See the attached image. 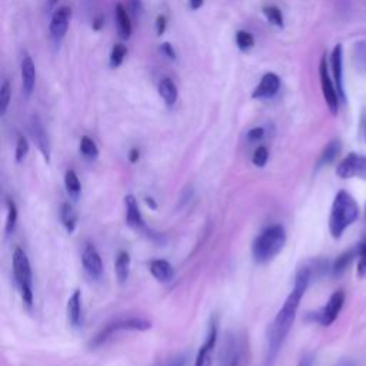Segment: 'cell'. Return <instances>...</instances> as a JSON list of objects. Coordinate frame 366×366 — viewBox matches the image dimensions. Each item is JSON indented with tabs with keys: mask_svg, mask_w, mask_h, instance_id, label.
I'll use <instances>...</instances> for the list:
<instances>
[{
	"mask_svg": "<svg viewBox=\"0 0 366 366\" xmlns=\"http://www.w3.org/2000/svg\"><path fill=\"white\" fill-rule=\"evenodd\" d=\"M313 276H315V273H313L310 262H307L306 265H303L302 268L298 269L292 292L289 293V296L286 298L280 310L278 312V315L275 316V319L272 320V323L268 327L266 336H268V365L269 366L275 362L285 339L288 337V335L292 329L300 300H302L310 280L313 279Z\"/></svg>",
	"mask_w": 366,
	"mask_h": 366,
	"instance_id": "obj_1",
	"label": "cell"
},
{
	"mask_svg": "<svg viewBox=\"0 0 366 366\" xmlns=\"http://www.w3.org/2000/svg\"><path fill=\"white\" fill-rule=\"evenodd\" d=\"M357 218H359V208L353 196L346 190L337 192L333 199L330 216H329V232L332 238L339 239L343 235V232L352 223H355Z\"/></svg>",
	"mask_w": 366,
	"mask_h": 366,
	"instance_id": "obj_2",
	"label": "cell"
},
{
	"mask_svg": "<svg viewBox=\"0 0 366 366\" xmlns=\"http://www.w3.org/2000/svg\"><path fill=\"white\" fill-rule=\"evenodd\" d=\"M286 243V232L282 225L266 228L253 242L252 255L258 263H268L275 259Z\"/></svg>",
	"mask_w": 366,
	"mask_h": 366,
	"instance_id": "obj_3",
	"label": "cell"
},
{
	"mask_svg": "<svg viewBox=\"0 0 366 366\" xmlns=\"http://www.w3.org/2000/svg\"><path fill=\"white\" fill-rule=\"evenodd\" d=\"M248 339L242 333L230 332L225 336L220 349V366H245L248 362Z\"/></svg>",
	"mask_w": 366,
	"mask_h": 366,
	"instance_id": "obj_4",
	"label": "cell"
},
{
	"mask_svg": "<svg viewBox=\"0 0 366 366\" xmlns=\"http://www.w3.org/2000/svg\"><path fill=\"white\" fill-rule=\"evenodd\" d=\"M14 275L24 302L28 306H32L34 303L32 268H31L29 258L22 248H16L14 252Z\"/></svg>",
	"mask_w": 366,
	"mask_h": 366,
	"instance_id": "obj_5",
	"label": "cell"
},
{
	"mask_svg": "<svg viewBox=\"0 0 366 366\" xmlns=\"http://www.w3.org/2000/svg\"><path fill=\"white\" fill-rule=\"evenodd\" d=\"M152 327V322L143 319V317H128V319H118L109 325H106L89 343L91 347L96 349L102 345H105L111 337H113L118 332L122 330H139L145 332Z\"/></svg>",
	"mask_w": 366,
	"mask_h": 366,
	"instance_id": "obj_6",
	"label": "cell"
},
{
	"mask_svg": "<svg viewBox=\"0 0 366 366\" xmlns=\"http://www.w3.org/2000/svg\"><path fill=\"white\" fill-rule=\"evenodd\" d=\"M319 79H320L322 93H323V98H325V102H326V106H327L329 112L332 115H337L340 98L337 95L335 82L330 78L327 62H326V56H323L320 59V63H319Z\"/></svg>",
	"mask_w": 366,
	"mask_h": 366,
	"instance_id": "obj_7",
	"label": "cell"
},
{
	"mask_svg": "<svg viewBox=\"0 0 366 366\" xmlns=\"http://www.w3.org/2000/svg\"><path fill=\"white\" fill-rule=\"evenodd\" d=\"M336 175L342 179L360 178L366 179V156L349 153L336 168Z\"/></svg>",
	"mask_w": 366,
	"mask_h": 366,
	"instance_id": "obj_8",
	"label": "cell"
},
{
	"mask_svg": "<svg viewBox=\"0 0 366 366\" xmlns=\"http://www.w3.org/2000/svg\"><path fill=\"white\" fill-rule=\"evenodd\" d=\"M343 303H345V292L343 290L333 292L329 300L326 302V305L322 307V310L316 313L315 320L322 326H330L336 320L337 315L340 313Z\"/></svg>",
	"mask_w": 366,
	"mask_h": 366,
	"instance_id": "obj_9",
	"label": "cell"
},
{
	"mask_svg": "<svg viewBox=\"0 0 366 366\" xmlns=\"http://www.w3.org/2000/svg\"><path fill=\"white\" fill-rule=\"evenodd\" d=\"M28 129H29V133L34 139V142L36 143L39 152L42 153V156L45 158L46 162H51V141H49V135L41 121L39 116L34 115L29 121V125H28Z\"/></svg>",
	"mask_w": 366,
	"mask_h": 366,
	"instance_id": "obj_10",
	"label": "cell"
},
{
	"mask_svg": "<svg viewBox=\"0 0 366 366\" xmlns=\"http://www.w3.org/2000/svg\"><path fill=\"white\" fill-rule=\"evenodd\" d=\"M71 21H72V9L69 6H61L54 12L49 24V32H51V38L56 44H59L65 38L69 29Z\"/></svg>",
	"mask_w": 366,
	"mask_h": 366,
	"instance_id": "obj_11",
	"label": "cell"
},
{
	"mask_svg": "<svg viewBox=\"0 0 366 366\" xmlns=\"http://www.w3.org/2000/svg\"><path fill=\"white\" fill-rule=\"evenodd\" d=\"M21 75H22V89L26 99L34 95L36 86V66L29 55V52L24 51L21 56Z\"/></svg>",
	"mask_w": 366,
	"mask_h": 366,
	"instance_id": "obj_12",
	"label": "cell"
},
{
	"mask_svg": "<svg viewBox=\"0 0 366 366\" xmlns=\"http://www.w3.org/2000/svg\"><path fill=\"white\" fill-rule=\"evenodd\" d=\"M218 340V320L213 317L210 322L209 333L203 345L200 346L196 359H195V366H212V359H213V352Z\"/></svg>",
	"mask_w": 366,
	"mask_h": 366,
	"instance_id": "obj_13",
	"label": "cell"
},
{
	"mask_svg": "<svg viewBox=\"0 0 366 366\" xmlns=\"http://www.w3.org/2000/svg\"><path fill=\"white\" fill-rule=\"evenodd\" d=\"M82 265L92 279H101L103 275V262L93 243H86L82 252Z\"/></svg>",
	"mask_w": 366,
	"mask_h": 366,
	"instance_id": "obj_14",
	"label": "cell"
},
{
	"mask_svg": "<svg viewBox=\"0 0 366 366\" xmlns=\"http://www.w3.org/2000/svg\"><path fill=\"white\" fill-rule=\"evenodd\" d=\"M280 86H282V81L279 75L273 72H268L262 76V79L253 89L252 99H260V101L270 99L280 91Z\"/></svg>",
	"mask_w": 366,
	"mask_h": 366,
	"instance_id": "obj_15",
	"label": "cell"
},
{
	"mask_svg": "<svg viewBox=\"0 0 366 366\" xmlns=\"http://www.w3.org/2000/svg\"><path fill=\"white\" fill-rule=\"evenodd\" d=\"M330 68L333 75V82L337 91V95L340 98V102H346V93L343 86V49L342 45H336L330 55Z\"/></svg>",
	"mask_w": 366,
	"mask_h": 366,
	"instance_id": "obj_16",
	"label": "cell"
},
{
	"mask_svg": "<svg viewBox=\"0 0 366 366\" xmlns=\"http://www.w3.org/2000/svg\"><path fill=\"white\" fill-rule=\"evenodd\" d=\"M125 206H126V223L135 230L143 232V233H151V230L146 228V223L142 218L138 200L133 195H128L125 198Z\"/></svg>",
	"mask_w": 366,
	"mask_h": 366,
	"instance_id": "obj_17",
	"label": "cell"
},
{
	"mask_svg": "<svg viewBox=\"0 0 366 366\" xmlns=\"http://www.w3.org/2000/svg\"><path fill=\"white\" fill-rule=\"evenodd\" d=\"M68 312V320L73 327H82L83 326V307H82V292L78 289L72 293V296L68 300L66 306Z\"/></svg>",
	"mask_w": 366,
	"mask_h": 366,
	"instance_id": "obj_18",
	"label": "cell"
},
{
	"mask_svg": "<svg viewBox=\"0 0 366 366\" xmlns=\"http://www.w3.org/2000/svg\"><path fill=\"white\" fill-rule=\"evenodd\" d=\"M115 21H116L119 38L123 39V41L131 39V36H132L131 14L122 4H118L116 8H115Z\"/></svg>",
	"mask_w": 366,
	"mask_h": 366,
	"instance_id": "obj_19",
	"label": "cell"
},
{
	"mask_svg": "<svg viewBox=\"0 0 366 366\" xmlns=\"http://www.w3.org/2000/svg\"><path fill=\"white\" fill-rule=\"evenodd\" d=\"M149 270L152 273V276L162 282V283H169L173 278H175V270L173 266L165 260V259H153L149 263Z\"/></svg>",
	"mask_w": 366,
	"mask_h": 366,
	"instance_id": "obj_20",
	"label": "cell"
},
{
	"mask_svg": "<svg viewBox=\"0 0 366 366\" xmlns=\"http://www.w3.org/2000/svg\"><path fill=\"white\" fill-rule=\"evenodd\" d=\"M158 92H159L161 98L163 99V102L166 103L168 108H172V106L178 102L179 91H178L176 83H175L171 78H163V79L159 82Z\"/></svg>",
	"mask_w": 366,
	"mask_h": 366,
	"instance_id": "obj_21",
	"label": "cell"
},
{
	"mask_svg": "<svg viewBox=\"0 0 366 366\" xmlns=\"http://www.w3.org/2000/svg\"><path fill=\"white\" fill-rule=\"evenodd\" d=\"M340 149H342V143H340L339 139L330 141V142L325 146V149L322 151V153L319 155V159H317V162H316V171H319V169H322V168L330 165V163L337 158V155L340 153Z\"/></svg>",
	"mask_w": 366,
	"mask_h": 366,
	"instance_id": "obj_22",
	"label": "cell"
},
{
	"mask_svg": "<svg viewBox=\"0 0 366 366\" xmlns=\"http://www.w3.org/2000/svg\"><path fill=\"white\" fill-rule=\"evenodd\" d=\"M357 256V248L355 249H347V250H345L342 255H339L337 256V259L333 262V265H332V268H330V270H332V275L333 276H340V275H343L346 270H347V268L350 266V263L353 262V259Z\"/></svg>",
	"mask_w": 366,
	"mask_h": 366,
	"instance_id": "obj_23",
	"label": "cell"
},
{
	"mask_svg": "<svg viewBox=\"0 0 366 366\" xmlns=\"http://www.w3.org/2000/svg\"><path fill=\"white\" fill-rule=\"evenodd\" d=\"M115 272H116V278H118L119 283H125L129 279L131 256L128 252L122 250L118 253L116 262H115Z\"/></svg>",
	"mask_w": 366,
	"mask_h": 366,
	"instance_id": "obj_24",
	"label": "cell"
},
{
	"mask_svg": "<svg viewBox=\"0 0 366 366\" xmlns=\"http://www.w3.org/2000/svg\"><path fill=\"white\" fill-rule=\"evenodd\" d=\"M61 220L69 233L75 232L76 225H78V215H76V210L73 209V206L68 202H65L61 208Z\"/></svg>",
	"mask_w": 366,
	"mask_h": 366,
	"instance_id": "obj_25",
	"label": "cell"
},
{
	"mask_svg": "<svg viewBox=\"0 0 366 366\" xmlns=\"http://www.w3.org/2000/svg\"><path fill=\"white\" fill-rule=\"evenodd\" d=\"M65 188H66L69 196L73 199H78L82 193V183H81L76 172L72 169H69L65 175Z\"/></svg>",
	"mask_w": 366,
	"mask_h": 366,
	"instance_id": "obj_26",
	"label": "cell"
},
{
	"mask_svg": "<svg viewBox=\"0 0 366 366\" xmlns=\"http://www.w3.org/2000/svg\"><path fill=\"white\" fill-rule=\"evenodd\" d=\"M352 58H353L355 66L360 72L366 73V41L355 44L353 51H352Z\"/></svg>",
	"mask_w": 366,
	"mask_h": 366,
	"instance_id": "obj_27",
	"label": "cell"
},
{
	"mask_svg": "<svg viewBox=\"0 0 366 366\" xmlns=\"http://www.w3.org/2000/svg\"><path fill=\"white\" fill-rule=\"evenodd\" d=\"M81 153L83 155V158H86L88 161H96L99 156V149L98 145L95 143V141L89 136H83L81 139Z\"/></svg>",
	"mask_w": 366,
	"mask_h": 366,
	"instance_id": "obj_28",
	"label": "cell"
},
{
	"mask_svg": "<svg viewBox=\"0 0 366 366\" xmlns=\"http://www.w3.org/2000/svg\"><path fill=\"white\" fill-rule=\"evenodd\" d=\"M12 99V88L8 79L2 82V86H0V116H5L8 113L9 105Z\"/></svg>",
	"mask_w": 366,
	"mask_h": 366,
	"instance_id": "obj_29",
	"label": "cell"
},
{
	"mask_svg": "<svg viewBox=\"0 0 366 366\" xmlns=\"http://www.w3.org/2000/svg\"><path fill=\"white\" fill-rule=\"evenodd\" d=\"M263 15L265 18L268 19V22L273 26H278L279 29H283L285 26V22H283V15H282V11L278 8V6H273V5H268L263 8Z\"/></svg>",
	"mask_w": 366,
	"mask_h": 366,
	"instance_id": "obj_30",
	"label": "cell"
},
{
	"mask_svg": "<svg viewBox=\"0 0 366 366\" xmlns=\"http://www.w3.org/2000/svg\"><path fill=\"white\" fill-rule=\"evenodd\" d=\"M128 55V48L122 44H118L112 48V52H111V56H109V66L112 69H118L123 65L125 62V58Z\"/></svg>",
	"mask_w": 366,
	"mask_h": 366,
	"instance_id": "obj_31",
	"label": "cell"
},
{
	"mask_svg": "<svg viewBox=\"0 0 366 366\" xmlns=\"http://www.w3.org/2000/svg\"><path fill=\"white\" fill-rule=\"evenodd\" d=\"M235 41H236V46L242 52H248L255 46V36L248 31H238Z\"/></svg>",
	"mask_w": 366,
	"mask_h": 366,
	"instance_id": "obj_32",
	"label": "cell"
},
{
	"mask_svg": "<svg viewBox=\"0 0 366 366\" xmlns=\"http://www.w3.org/2000/svg\"><path fill=\"white\" fill-rule=\"evenodd\" d=\"M357 278H366V236L360 240L357 246Z\"/></svg>",
	"mask_w": 366,
	"mask_h": 366,
	"instance_id": "obj_33",
	"label": "cell"
},
{
	"mask_svg": "<svg viewBox=\"0 0 366 366\" xmlns=\"http://www.w3.org/2000/svg\"><path fill=\"white\" fill-rule=\"evenodd\" d=\"M8 219H6V233L11 235L14 233L15 228H16V222H18V208L15 205L14 200H8Z\"/></svg>",
	"mask_w": 366,
	"mask_h": 366,
	"instance_id": "obj_34",
	"label": "cell"
},
{
	"mask_svg": "<svg viewBox=\"0 0 366 366\" xmlns=\"http://www.w3.org/2000/svg\"><path fill=\"white\" fill-rule=\"evenodd\" d=\"M269 161V151L266 146H258L253 152V156H252V162L256 168H263L266 166Z\"/></svg>",
	"mask_w": 366,
	"mask_h": 366,
	"instance_id": "obj_35",
	"label": "cell"
},
{
	"mask_svg": "<svg viewBox=\"0 0 366 366\" xmlns=\"http://www.w3.org/2000/svg\"><path fill=\"white\" fill-rule=\"evenodd\" d=\"M29 153V142L25 136H21L18 139V143H16V151H15V159L18 163H21Z\"/></svg>",
	"mask_w": 366,
	"mask_h": 366,
	"instance_id": "obj_36",
	"label": "cell"
},
{
	"mask_svg": "<svg viewBox=\"0 0 366 366\" xmlns=\"http://www.w3.org/2000/svg\"><path fill=\"white\" fill-rule=\"evenodd\" d=\"M128 11H129L132 18L139 21L143 16V12H145L143 0H128Z\"/></svg>",
	"mask_w": 366,
	"mask_h": 366,
	"instance_id": "obj_37",
	"label": "cell"
},
{
	"mask_svg": "<svg viewBox=\"0 0 366 366\" xmlns=\"http://www.w3.org/2000/svg\"><path fill=\"white\" fill-rule=\"evenodd\" d=\"M186 363H188V355L179 353V355L171 356L165 360H161L156 366H186Z\"/></svg>",
	"mask_w": 366,
	"mask_h": 366,
	"instance_id": "obj_38",
	"label": "cell"
},
{
	"mask_svg": "<svg viewBox=\"0 0 366 366\" xmlns=\"http://www.w3.org/2000/svg\"><path fill=\"white\" fill-rule=\"evenodd\" d=\"M159 51H161V54H162L165 58H168V59H171V61H176V58H178V54H176L173 45L169 44V42H163V44L161 45Z\"/></svg>",
	"mask_w": 366,
	"mask_h": 366,
	"instance_id": "obj_39",
	"label": "cell"
},
{
	"mask_svg": "<svg viewBox=\"0 0 366 366\" xmlns=\"http://www.w3.org/2000/svg\"><path fill=\"white\" fill-rule=\"evenodd\" d=\"M265 135H266L265 129H263V128H260V126H258V128L250 129V131L248 132L246 138H248V141H249V142L255 143V142H260V141L265 138Z\"/></svg>",
	"mask_w": 366,
	"mask_h": 366,
	"instance_id": "obj_40",
	"label": "cell"
},
{
	"mask_svg": "<svg viewBox=\"0 0 366 366\" xmlns=\"http://www.w3.org/2000/svg\"><path fill=\"white\" fill-rule=\"evenodd\" d=\"M166 28H168V19L165 15H159L156 18V22H155V29H156V35L158 36H162L165 32H166Z\"/></svg>",
	"mask_w": 366,
	"mask_h": 366,
	"instance_id": "obj_41",
	"label": "cell"
},
{
	"mask_svg": "<svg viewBox=\"0 0 366 366\" xmlns=\"http://www.w3.org/2000/svg\"><path fill=\"white\" fill-rule=\"evenodd\" d=\"M103 26H105V16H103V15H98V16L93 19L92 28H93V31L99 32V31L103 29Z\"/></svg>",
	"mask_w": 366,
	"mask_h": 366,
	"instance_id": "obj_42",
	"label": "cell"
},
{
	"mask_svg": "<svg viewBox=\"0 0 366 366\" xmlns=\"http://www.w3.org/2000/svg\"><path fill=\"white\" fill-rule=\"evenodd\" d=\"M188 2H189V6L192 11H199L203 6L205 0H188Z\"/></svg>",
	"mask_w": 366,
	"mask_h": 366,
	"instance_id": "obj_43",
	"label": "cell"
},
{
	"mask_svg": "<svg viewBox=\"0 0 366 366\" xmlns=\"http://www.w3.org/2000/svg\"><path fill=\"white\" fill-rule=\"evenodd\" d=\"M313 365V356L312 355H305L300 360L298 366H312Z\"/></svg>",
	"mask_w": 366,
	"mask_h": 366,
	"instance_id": "obj_44",
	"label": "cell"
},
{
	"mask_svg": "<svg viewBox=\"0 0 366 366\" xmlns=\"http://www.w3.org/2000/svg\"><path fill=\"white\" fill-rule=\"evenodd\" d=\"M139 151L138 149H132L131 152H129V161L132 162V163H136L138 161H139Z\"/></svg>",
	"mask_w": 366,
	"mask_h": 366,
	"instance_id": "obj_45",
	"label": "cell"
},
{
	"mask_svg": "<svg viewBox=\"0 0 366 366\" xmlns=\"http://www.w3.org/2000/svg\"><path fill=\"white\" fill-rule=\"evenodd\" d=\"M360 129H362V135H363V138H365V141H366V112L363 113V116H362V121H360Z\"/></svg>",
	"mask_w": 366,
	"mask_h": 366,
	"instance_id": "obj_46",
	"label": "cell"
},
{
	"mask_svg": "<svg viewBox=\"0 0 366 366\" xmlns=\"http://www.w3.org/2000/svg\"><path fill=\"white\" fill-rule=\"evenodd\" d=\"M335 366H356V365H355V362H352V360H340V362L336 363Z\"/></svg>",
	"mask_w": 366,
	"mask_h": 366,
	"instance_id": "obj_47",
	"label": "cell"
},
{
	"mask_svg": "<svg viewBox=\"0 0 366 366\" xmlns=\"http://www.w3.org/2000/svg\"><path fill=\"white\" fill-rule=\"evenodd\" d=\"M58 2H59V0H48V9H49V11L54 9V8L58 5Z\"/></svg>",
	"mask_w": 366,
	"mask_h": 366,
	"instance_id": "obj_48",
	"label": "cell"
},
{
	"mask_svg": "<svg viewBox=\"0 0 366 366\" xmlns=\"http://www.w3.org/2000/svg\"><path fill=\"white\" fill-rule=\"evenodd\" d=\"M365 219H366V208H365Z\"/></svg>",
	"mask_w": 366,
	"mask_h": 366,
	"instance_id": "obj_49",
	"label": "cell"
}]
</instances>
